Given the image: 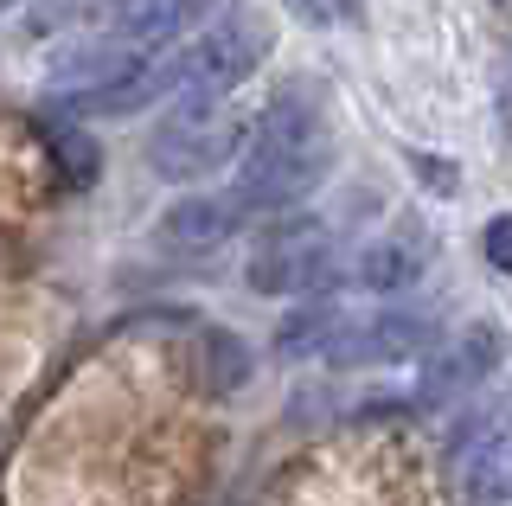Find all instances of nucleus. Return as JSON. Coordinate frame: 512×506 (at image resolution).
<instances>
[{
  "label": "nucleus",
  "instance_id": "obj_2",
  "mask_svg": "<svg viewBox=\"0 0 512 506\" xmlns=\"http://www.w3.org/2000/svg\"><path fill=\"white\" fill-rule=\"evenodd\" d=\"M269 33L244 13L212 20L192 45H180V84H173V109H218L231 103V90L263 65Z\"/></svg>",
  "mask_w": 512,
  "mask_h": 506
},
{
  "label": "nucleus",
  "instance_id": "obj_3",
  "mask_svg": "<svg viewBox=\"0 0 512 506\" xmlns=\"http://www.w3.org/2000/svg\"><path fill=\"white\" fill-rule=\"evenodd\" d=\"M333 282V231L320 218H276L250 250L256 295H327Z\"/></svg>",
  "mask_w": 512,
  "mask_h": 506
},
{
  "label": "nucleus",
  "instance_id": "obj_13",
  "mask_svg": "<svg viewBox=\"0 0 512 506\" xmlns=\"http://www.w3.org/2000/svg\"><path fill=\"white\" fill-rule=\"evenodd\" d=\"M487 263L500 276H512V218H493L487 225Z\"/></svg>",
  "mask_w": 512,
  "mask_h": 506
},
{
  "label": "nucleus",
  "instance_id": "obj_8",
  "mask_svg": "<svg viewBox=\"0 0 512 506\" xmlns=\"http://www.w3.org/2000/svg\"><path fill=\"white\" fill-rule=\"evenodd\" d=\"M436 263V237H429L423 225H397L391 237H372V244L352 257L346 282L365 295H404L423 282V270Z\"/></svg>",
  "mask_w": 512,
  "mask_h": 506
},
{
  "label": "nucleus",
  "instance_id": "obj_12",
  "mask_svg": "<svg viewBox=\"0 0 512 506\" xmlns=\"http://www.w3.org/2000/svg\"><path fill=\"white\" fill-rule=\"evenodd\" d=\"M199 359H205V385H212L218 398L244 391V378H250V353H244V340H237V334L212 327V334H205V346H199Z\"/></svg>",
  "mask_w": 512,
  "mask_h": 506
},
{
  "label": "nucleus",
  "instance_id": "obj_11",
  "mask_svg": "<svg viewBox=\"0 0 512 506\" xmlns=\"http://www.w3.org/2000/svg\"><path fill=\"white\" fill-rule=\"evenodd\" d=\"M333 327H340V308H333L327 295H308V308L288 314L276 340H282V353H288V359H308V353H327Z\"/></svg>",
  "mask_w": 512,
  "mask_h": 506
},
{
  "label": "nucleus",
  "instance_id": "obj_9",
  "mask_svg": "<svg viewBox=\"0 0 512 506\" xmlns=\"http://www.w3.org/2000/svg\"><path fill=\"white\" fill-rule=\"evenodd\" d=\"M218 0H116L109 13V39L128 52H173L192 26H205Z\"/></svg>",
  "mask_w": 512,
  "mask_h": 506
},
{
  "label": "nucleus",
  "instance_id": "obj_17",
  "mask_svg": "<svg viewBox=\"0 0 512 506\" xmlns=\"http://www.w3.org/2000/svg\"><path fill=\"white\" fill-rule=\"evenodd\" d=\"M0 13H7V0H0Z\"/></svg>",
  "mask_w": 512,
  "mask_h": 506
},
{
  "label": "nucleus",
  "instance_id": "obj_14",
  "mask_svg": "<svg viewBox=\"0 0 512 506\" xmlns=\"http://www.w3.org/2000/svg\"><path fill=\"white\" fill-rule=\"evenodd\" d=\"M410 167L429 180V193H455V167H448V161H436V154H410Z\"/></svg>",
  "mask_w": 512,
  "mask_h": 506
},
{
  "label": "nucleus",
  "instance_id": "obj_10",
  "mask_svg": "<svg viewBox=\"0 0 512 506\" xmlns=\"http://www.w3.org/2000/svg\"><path fill=\"white\" fill-rule=\"evenodd\" d=\"M45 148H52L64 186H90L96 180V141L77 129L71 116H45Z\"/></svg>",
  "mask_w": 512,
  "mask_h": 506
},
{
  "label": "nucleus",
  "instance_id": "obj_1",
  "mask_svg": "<svg viewBox=\"0 0 512 506\" xmlns=\"http://www.w3.org/2000/svg\"><path fill=\"white\" fill-rule=\"evenodd\" d=\"M333 167V135L314 97L282 90L263 116L250 122L244 154H237V180H231V205L237 218H282L301 199H314V186Z\"/></svg>",
  "mask_w": 512,
  "mask_h": 506
},
{
  "label": "nucleus",
  "instance_id": "obj_7",
  "mask_svg": "<svg viewBox=\"0 0 512 506\" xmlns=\"http://www.w3.org/2000/svg\"><path fill=\"white\" fill-rule=\"evenodd\" d=\"M231 237H237V205L212 199V193H186V199H173L167 212L154 218V250L173 257V263L218 257Z\"/></svg>",
  "mask_w": 512,
  "mask_h": 506
},
{
  "label": "nucleus",
  "instance_id": "obj_15",
  "mask_svg": "<svg viewBox=\"0 0 512 506\" xmlns=\"http://www.w3.org/2000/svg\"><path fill=\"white\" fill-rule=\"evenodd\" d=\"M288 13H295V20H308V26H320L327 20V0H282Z\"/></svg>",
  "mask_w": 512,
  "mask_h": 506
},
{
  "label": "nucleus",
  "instance_id": "obj_4",
  "mask_svg": "<svg viewBox=\"0 0 512 506\" xmlns=\"http://www.w3.org/2000/svg\"><path fill=\"white\" fill-rule=\"evenodd\" d=\"M244 122L237 116H224V103L218 109H173L167 122L154 129L148 141V167L160 173V180H205L212 167L224 161H237L244 154Z\"/></svg>",
  "mask_w": 512,
  "mask_h": 506
},
{
  "label": "nucleus",
  "instance_id": "obj_16",
  "mask_svg": "<svg viewBox=\"0 0 512 506\" xmlns=\"http://www.w3.org/2000/svg\"><path fill=\"white\" fill-rule=\"evenodd\" d=\"M500 122H512V65H506V84H500Z\"/></svg>",
  "mask_w": 512,
  "mask_h": 506
},
{
  "label": "nucleus",
  "instance_id": "obj_6",
  "mask_svg": "<svg viewBox=\"0 0 512 506\" xmlns=\"http://www.w3.org/2000/svg\"><path fill=\"white\" fill-rule=\"evenodd\" d=\"M500 366H506V327L500 321H474V327H461L455 340H442L436 353L423 359L416 398H423V404H448V398H461V391H480Z\"/></svg>",
  "mask_w": 512,
  "mask_h": 506
},
{
  "label": "nucleus",
  "instance_id": "obj_5",
  "mask_svg": "<svg viewBox=\"0 0 512 506\" xmlns=\"http://www.w3.org/2000/svg\"><path fill=\"white\" fill-rule=\"evenodd\" d=\"M429 353V314L416 308H378V314H340V327H333L327 340V359L333 366H404V359Z\"/></svg>",
  "mask_w": 512,
  "mask_h": 506
}]
</instances>
